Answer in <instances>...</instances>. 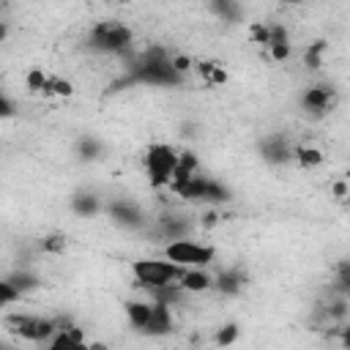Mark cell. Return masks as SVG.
Masks as SVG:
<instances>
[{"label": "cell", "mask_w": 350, "mask_h": 350, "mask_svg": "<svg viewBox=\"0 0 350 350\" xmlns=\"http://www.w3.org/2000/svg\"><path fill=\"white\" fill-rule=\"evenodd\" d=\"M131 85H148V88H183L186 77L175 71L172 57L167 55V49L161 46H150L145 49L139 57H134V63L129 66V71L112 82L109 93H118L123 88Z\"/></svg>", "instance_id": "cell-1"}, {"label": "cell", "mask_w": 350, "mask_h": 350, "mask_svg": "<svg viewBox=\"0 0 350 350\" xmlns=\"http://www.w3.org/2000/svg\"><path fill=\"white\" fill-rule=\"evenodd\" d=\"M131 41H134L131 27H126L118 19L96 22L85 36V46L98 55H123V52H129Z\"/></svg>", "instance_id": "cell-2"}, {"label": "cell", "mask_w": 350, "mask_h": 350, "mask_svg": "<svg viewBox=\"0 0 350 350\" xmlns=\"http://www.w3.org/2000/svg\"><path fill=\"white\" fill-rule=\"evenodd\" d=\"M3 325L19 336V339H27V342H49L60 325L66 328L63 320H52V317H38V314H22V312H14V314H5L3 317Z\"/></svg>", "instance_id": "cell-3"}, {"label": "cell", "mask_w": 350, "mask_h": 350, "mask_svg": "<svg viewBox=\"0 0 350 350\" xmlns=\"http://www.w3.org/2000/svg\"><path fill=\"white\" fill-rule=\"evenodd\" d=\"M170 189H172L178 197L189 200V202L224 205V202L232 200V191H230L224 183H219V180H213V178H205V175H191V178H186V180H180V183H172Z\"/></svg>", "instance_id": "cell-4"}, {"label": "cell", "mask_w": 350, "mask_h": 350, "mask_svg": "<svg viewBox=\"0 0 350 350\" xmlns=\"http://www.w3.org/2000/svg\"><path fill=\"white\" fill-rule=\"evenodd\" d=\"M175 164H178V150L172 145H167V142H153L145 150V175H148V183L153 189L170 186L172 172H175Z\"/></svg>", "instance_id": "cell-5"}, {"label": "cell", "mask_w": 350, "mask_h": 350, "mask_svg": "<svg viewBox=\"0 0 350 350\" xmlns=\"http://www.w3.org/2000/svg\"><path fill=\"white\" fill-rule=\"evenodd\" d=\"M186 268L170 262V260H156V257H142L131 262V273L139 287H156V284H170L183 276Z\"/></svg>", "instance_id": "cell-6"}, {"label": "cell", "mask_w": 350, "mask_h": 350, "mask_svg": "<svg viewBox=\"0 0 350 350\" xmlns=\"http://www.w3.org/2000/svg\"><path fill=\"white\" fill-rule=\"evenodd\" d=\"M164 257L180 268H208L216 257V249L213 246H205V243H197V241H172L164 246Z\"/></svg>", "instance_id": "cell-7"}, {"label": "cell", "mask_w": 350, "mask_h": 350, "mask_svg": "<svg viewBox=\"0 0 350 350\" xmlns=\"http://www.w3.org/2000/svg\"><path fill=\"white\" fill-rule=\"evenodd\" d=\"M107 216L118 224V227H123V230H145L148 224H150V219L142 213V208L137 205V202H131V200H109L107 202Z\"/></svg>", "instance_id": "cell-8"}, {"label": "cell", "mask_w": 350, "mask_h": 350, "mask_svg": "<svg viewBox=\"0 0 350 350\" xmlns=\"http://www.w3.org/2000/svg\"><path fill=\"white\" fill-rule=\"evenodd\" d=\"M150 235H156V238H164V241H186L189 235H191V230H194V221L189 219V216H183V213H161V216H156V224L153 227H145Z\"/></svg>", "instance_id": "cell-9"}, {"label": "cell", "mask_w": 350, "mask_h": 350, "mask_svg": "<svg viewBox=\"0 0 350 350\" xmlns=\"http://www.w3.org/2000/svg\"><path fill=\"white\" fill-rule=\"evenodd\" d=\"M336 107V90L334 85H312L301 93V109L309 118H325Z\"/></svg>", "instance_id": "cell-10"}, {"label": "cell", "mask_w": 350, "mask_h": 350, "mask_svg": "<svg viewBox=\"0 0 350 350\" xmlns=\"http://www.w3.org/2000/svg\"><path fill=\"white\" fill-rule=\"evenodd\" d=\"M257 153L262 156V161L279 167V164H287V161L293 159V142L287 139V134L273 131V134H265V137L257 142Z\"/></svg>", "instance_id": "cell-11"}, {"label": "cell", "mask_w": 350, "mask_h": 350, "mask_svg": "<svg viewBox=\"0 0 350 350\" xmlns=\"http://www.w3.org/2000/svg\"><path fill=\"white\" fill-rule=\"evenodd\" d=\"M46 350H107V347H104V345H90V342H85L79 328L66 325V328H60V331L49 339Z\"/></svg>", "instance_id": "cell-12"}, {"label": "cell", "mask_w": 350, "mask_h": 350, "mask_svg": "<svg viewBox=\"0 0 350 350\" xmlns=\"http://www.w3.org/2000/svg\"><path fill=\"white\" fill-rule=\"evenodd\" d=\"M221 295H238L243 287H246V271L232 265V268H221L216 276H213V284Z\"/></svg>", "instance_id": "cell-13"}, {"label": "cell", "mask_w": 350, "mask_h": 350, "mask_svg": "<svg viewBox=\"0 0 350 350\" xmlns=\"http://www.w3.org/2000/svg\"><path fill=\"white\" fill-rule=\"evenodd\" d=\"M153 304V301H150ZM172 328H175V323H172V312H170V306H161V304H153V312H150V320L145 323V328H142V336H167V334H172Z\"/></svg>", "instance_id": "cell-14"}, {"label": "cell", "mask_w": 350, "mask_h": 350, "mask_svg": "<svg viewBox=\"0 0 350 350\" xmlns=\"http://www.w3.org/2000/svg\"><path fill=\"white\" fill-rule=\"evenodd\" d=\"M68 208H71V213H77L82 219H93L96 213H101V200H98V194L82 189V191H74L71 194Z\"/></svg>", "instance_id": "cell-15"}, {"label": "cell", "mask_w": 350, "mask_h": 350, "mask_svg": "<svg viewBox=\"0 0 350 350\" xmlns=\"http://www.w3.org/2000/svg\"><path fill=\"white\" fill-rule=\"evenodd\" d=\"M3 279H5L16 293H19V298H22V295H27V293H36V290L44 284V282H41V276H38V273H33L30 268H16V271H11V273H8V276H3Z\"/></svg>", "instance_id": "cell-16"}, {"label": "cell", "mask_w": 350, "mask_h": 350, "mask_svg": "<svg viewBox=\"0 0 350 350\" xmlns=\"http://www.w3.org/2000/svg\"><path fill=\"white\" fill-rule=\"evenodd\" d=\"M74 156H77V161H82V164L98 161V159L104 156V142H101L98 137H93V134H82V137L77 139V145H74Z\"/></svg>", "instance_id": "cell-17"}, {"label": "cell", "mask_w": 350, "mask_h": 350, "mask_svg": "<svg viewBox=\"0 0 350 350\" xmlns=\"http://www.w3.org/2000/svg\"><path fill=\"white\" fill-rule=\"evenodd\" d=\"M211 284H213V279L202 268H186L183 276L178 279V287L183 293H205V290H211Z\"/></svg>", "instance_id": "cell-18"}, {"label": "cell", "mask_w": 350, "mask_h": 350, "mask_svg": "<svg viewBox=\"0 0 350 350\" xmlns=\"http://www.w3.org/2000/svg\"><path fill=\"white\" fill-rule=\"evenodd\" d=\"M123 309H126V317H129L131 328H134L137 334H142L145 323L150 320L153 304H148V301H126V304H123Z\"/></svg>", "instance_id": "cell-19"}, {"label": "cell", "mask_w": 350, "mask_h": 350, "mask_svg": "<svg viewBox=\"0 0 350 350\" xmlns=\"http://www.w3.org/2000/svg\"><path fill=\"white\" fill-rule=\"evenodd\" d=\"M153 298V304H161V306H172L180 301L183 290L178 287V282H170V284H156V287H145Z\"/></svg>", "instance_id": "cell-20"}, {"label": "cell", "mask_w": 350, "mask_h": 350, "mask_svg": "<svg viewBox=\"0 0 350 350\" xmlns=\"http://www.w3.org/2000/svg\"><path fill=\"white\" fill-rule=\"evenodd\" d=\"M208 8H211V14H216V16L224 19V22H241V16H243L241 5L232 3V0H213Z\"/></svg>", "instance_id": "cell-21"}, {"label": "cell", "mask_w": 350, "mask_h": 350, "mask_svg": "<svg viewBox=\"0 0 350 350\" xmlns=\"http://www.w3.org/2000/svg\"><path fill=\"white\" fill-rule=\"evenodd\" d=\"M238 336H241V325H238V323H224V325L216 331L213 342H216L219 347H230V345H235Z\"/></svg>", "instance_id": "cell-22"}, {"label": "cell", "mask_w": 350, "mask_h": 350, "mask_svg": "<svg viewBox=\"0 0 350 350\" xmlns=\"http://www.w3.org/2000/svg\"><path fill=\"white\" fill-rule=\"evenodd\" d=\"M293 159L301 164V167H317L323 161V153L314 150V148H293Z\"/></svg>", "instance_id": "cell-23"}, {"label": "cell", "mask_w": 350, "mask_h": 350, "mask_svg": "<svg viewBox=\"0 0 350 350\" xmlns=\"http://www.w3.org/2000/svg\"><path fill=\"white\" fill-rule=\"evenodd\" d=\"M323 52H325V41H314L312 46H306V52H304L306 68H320L323 66Z\"/></svg>", "instance_id": "cell-24"}, {"label": "cell", "mask_w": 350, "mask_h": 350, "mask_svg": "<svg viewBox=\"0 0 350 350\" xmlns=\"http://www.w3.org/2000/svg\"><path fill=\"white\" fill-rule=\"evenodd\" d=\"M197 66V71L208 79V82H213V85H219V82H224L227 77H224V71L216 66V63H194Z\"/></svg>", "instance_id": "cell-25"}, {"label": "cell", "mask_w": 350, "mask_h": 350, "mask_svg": "<svg viewBox=\"0 0 350 350\" xmlns=\"http://www.w3.org/2000/svg\"><path fill=\"white\" fill-rule=\"evenodd\" d=\"M14 301H19V293L5 282V279H0V306H5V304H14Z\"/></svg>", "instance_id": "cell-26"}, {"label": "cell", "mask_w": 350, "mask_h": 350, "mask_svg": "<svg viewBox=\"0 0 350 350\" xmlns=\"http://www.w3.org/2000/svg\"><path fill=\"white\" fill-rule=\"evenodd\" d=\"M252 41H254V44H262V46H268V25L254 22V25H252Z\"/></svg>", "instance_id": "cell-27"}, {"label": "cell", "mask_w": 350, "mask_h": 350, "mask_svg": "<svg viewBox=\"0 0 350 350\" xmlns=\"http://www.w3.org/2000/svg\"><path fill=\"white\" fill-rule=\"evenodd\" d=\"M16 115V104L5 96V93H0V120H5V118H14Z\"/></svg>", "instance_id": "cell-28"}, {"label": "cell", "mask_w": 350, "mask_h": 350, "mask_svg": "<svg viewBox=\"0 0 350 350\" xmlns=\"http://www.w3.org/2000/svg\"><path fill=\"white\" fill-rule=\"evenodd\" d=\"M44 249H46V252H63V249H66V238H63V235H49V238L44 241Z\"/></svg>", "instance_id": "cell-29"}, {"label": "cell", "mask_w": 350, "mask_h": 350, "mask_svg": "<svg viewBox=\"0 0 350 350\" xmlns=\"http://www.w3.org/2000/svg\"><path fill=\"white\" fill-rule=\"evenodd\" d=\"M172 66H175V71H178V74H183V77H186V74H189V68H191V60H189L186 55H175V57H172Z\"/></svg>", "instance_id": "cell-30"}, {"label": "cell", "mask_w": 350, "mask_h": 350, "mask_svg": "<svg viewBox=\"0 0 350 350\" xmlns=\"http://www.w3.org/2000/svg\"><path fill=\"white\" fill-rule=\"evenodd\" d=\"M347 287H350V265L342 262V265H339V290L347 293Z\"/></svg>", "instance_id": "cell-31"}, {"label": "cell", "mask_w": 350, "mask_h": 350, "mask_svg": "<svg viewBox=\"0 0 350 350\" xmlns=\"http://www.w3.org/2000/svg\"><path fill=\"white\" fill-rule=\"evenodd\" d=\"M180 129H183V131H180L183 137H194V134H197V126H194V123H183Z\"/></svg>", "instance_id": "cell-32"}, {"label": "cell", "mask_w": 350, "mask_h": 350, "mask_svg": "<svg viewBox=\"0 0 350 350\" xmlns=\"http://www.w3.org/2000/svg\"><path fill=\"white\" fill-rule=\"evenodd\" d=\"M202 224H205V227H211V224H216V213H205V219H202Z\"/></svg>", "instance_id": "cell-33"}, {"label": "cell", "mask_w": 350, "mask_h": 350, "mask_svg": "<svg viewBox=\"0 0 350 350\" xmlns=\"http://www.w3.org/2000/svg\"><path fill=\"white\" fill-rule=\"evenodd\" d=\"M5 36H8V22H0V44L5 41Z\"/></svg>", "instance_id": "cell-34"}, {"label": "cell", "mask_w": 350, "mask_h": 350, "mask_svg": "<svg viewBox=\"0 0 350 350\" xmlns=\"http://www.w3.org/2000/svg\"><path fill=\"white\" fill-rule=\"evenodd\" d=\"M0 350H14V347H8V345H0Z\"/></svg>", "instance_id": "cell-35"}]
</instances>
